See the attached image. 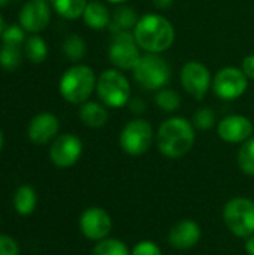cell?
<instances>
[{
	"label": "cell",
	"instance_id": "7402d4cb",
	"mask_svg": "<svg viewBox=\"0 0 254 255\" xmlns=\"http://www.w3.org/2000/svg\"><path fill=\"white\" fill-rule=\"evenodd\" d=\"M63 54L70 61H79L87 54V43L79 34H69L63 42Z\"/></svg>",
	"mask_w": 254,
	"mask_h": 255
},
{
	"label": "cell",
	"instance_id": "5bb4252c",
	"mask_svg": "<svg viewBox=\"0 0 254 255\" xmlns=\"http://www.w3.org/2000/svg\"><path fill=\"white\" fill-rule=\"evenodd\" d=\"M217 133L228 143H244L253 134V124L244 115H229L219 123Z\"/></svg>",
	"mask_w": 254,
	"mask_h": 255
},
{
	"label": "cell",
	"instance_id": "30bf717a",
	"mask_svg": "<svg viewBox=\"0 0 254 255\" xmlns=\"http://www.w3.org/2000/svg\"><path fill=\"white\" fill-rule=\"evenodd\" d=\"M181 84L193 99L202 100L210 87H213L211 73L205 64L199 61H189L181 70Z\"/></svg>",
	"mask_w": 254,
	"mask_h": 255
},
{
	"label": "cell",
	"instance_id": "44dd1931",
	"mask_svg": "<svg viewBox=\"0 0 254 255\" xmlns=\"http://www.w3.org/2000/svg\"><path fill=\"white\" fill-rule=\"evenodd\" d=\"M87 3V0H51L54 10L66 19H76L82 16Z\"/></svg>",
	"mask_w": 254,
	"mask_h": 255
},
{
	"label": "cell",
	"instance_id": "f35d334b",
	"mask_svg": "<svg viewBox=\"0 0 254 255\" xmlns=\"http://www.w3.org/2000/svg\"><path fill=\"white\" fill-rule=\"evenodd\" d=\"M108 1H111V3H124L127 0H108Z\"/></svg>",
	"mask_w": 254,
	"mask_h": 255
},
{
	"label": "cell",
	"instance_id": "ab89813d",
	"mask_svg": "<svg viewBox=\"0 0 254 255\" xmlns=\"http://www.w3.org/2000/svg\"><path fill=\"white\" fill-rule=\"evenodd\" d=\"M91 1H99V0H91Z\"/></svg>",
	"mask_w": 254,
	"mask_h": 255
},
{
	"label": "cell",
	"instance_id": "52a82bcc",
	"mask_svg": "<svg viewBox=\"0 0 254 255\" xmlns=\"http://www.w3.org/2000/svg\"><path fill=\"white\" fill-rule=\"evenodd\" d=\"M154 139L153 127L145 120H132L129 121L120 133V146L129 155L139 157L145 154Z\"/></svg>",
	"mask_w": 254,
	"mask_h": 255
},
{
	"label": "cell",
	"instance_id": "1f68e13d",
	"mask_svg": "<svg viewBox=\"0 0 254 255\" xmlns=\"http://www.w3.org/2000/svg\"><path fill=\"white\" fill-rule=\"evenodd\" d=\"M127 105H129L130 112L138 114V115L144 114V112H145V109H147V103H145L142 99H139V97H133V99H130Z\"/></svg>",
	"mask_w": 254,
	"mask_h": 255
},
{
	"label": "cell",
	"instance_id": "8d00e7d4",
	"mask_svg": "<svg viewBox=\"0 0 254 255\" xmlns=\"http://www.w3.org/2000/svg\"><path fill=\"white\" fill-rule=\"evenodd\" d=\"M3 30H4V25H3V18H1V15H0V36H1Z\"/></svg>",
	"mask_w": 254,
	"mask_h": 255
},
{
	"label": "cell",
	"instance_id": "603a6c76",
	"mask_svg": "<svg viewBox=\"0 0 254 255\" xmlns=\"http://www.w3.org/2000/svg\"><path fill=\"white\" fill-rule=\"evenodd\" d=\"M25 55L31 63H42L45 61L46 55H48V46L46 42L40 37V36H30L25 40Z\"/></svg>",
	"mask_w": 254,
	"mask_h": 255
},
{
	"label": "cell",
	"instance_id": "f1b7e54d",
	"mask_svg": "<svg viewBox=\"0 0 254 255\" xmlns=\"http://www.w3.org/2000/svg\"><path fill=\"white\" fill-rule=\"evenodd\" d=\"M1 40L6 45H13V46H19L25 37H24V28L21 25L12 24L9 27H6L1 33Z\"/></svg>",
	"mask_w": 254,
	"mask_h": 255
},
{
	"label": "cell",
	"instance_id": "484cf974",
	"mask_svg": "<svg viewBox=\"0 0 254 255\" xmlns=\"http://www.w3.org/2000/svg\"><path fill=\"white\" fill-rule=\"evenodd\" d=\"M21 64V52H19V46H13V45H6L3 43L0 46V66L4 70H15L18 69Z\"/></svg>",
	"mask_w": 254,
	"mask_h": 255
},
{
	"label": "cell",
	"instance_id": "8fae6325",
	"mask_svg": "<svg viewBox=\"0 0 254 255\" xmlns=\"http://www.w3.org/2000/svg\"><path fill=\"white\" fill-rule=\"evenodd\" d=\"M82 155V142L78 136L66 133L54 139L49 148L51 161L61 169L72 167Z\"/></svg>",
	"mask_w": 254,
	"mask_h": 255
},
{
	"label": "cell",
	"instance_id": "f546056e",
	"mask_svg": "<svg viewBox=\"0 0 254 255\" xmlns=\"http://www.w3.org/2000/svg\"><path fill=\"white\" fill-rule=\"evenodd\" d=\"M130 255H163L162 254V250L151 241H141L138 242Z\"/></svg>",
	"mask_w": 254,
	"mask_h": 255
},
{
	"label": "cell",
	"instance_id": "7a4b0ae2",
	"mask_svg": "<svg viewBox=\"0 0 254 255\" xmlns=\"http://www.w3.org/2000/svg\"><path fill=\"white\" fill-rule=\"evenodd\" d=\"M193 124L183 118L174 117L162 123L157 131V148L168 158H181L190 152L195 145Z\"/></svg>",
	"mask_w": 254,
	"mask_h": 255
},
{
	"label": "cell",
	"instance_id": "e0dca14e",
	"mask_svg": "<svg viewBox=\"0 0 254 255\" xmlns=\"http://www.w3.org/2000/svg\"><path fill=\"white\" fill-rule=\"evenodd\" d=\"M79 120L90 128H100L109 120V112L105 105L97 102H85L79 108Z\"/></svg>",
	"mask_w": 254,
	"mask_h": 255
},
{
	"label": "cell",
	"instance_id": "4fadbf2b",
	"mask_svg": "<svg viewBox=\"0 0 254 255\" xmlns=\"http://www.w3.org/2000/svg\"><path fill=\"white\" fill-rule=\"evenodd\" d=\"M18 19L25 31L39 33L51 21V7L45 0H28L22 4Z\"/></svg>",
	"mask_w": 254,
	"mask_h": 255
},
{
	"label": "cell",
	"instance_id": "2e32d148",
	"mask_svg": "<svg viewBox=\"0 0 254 255\" xmlns=\"http://www.w3.org/2000/svg\"><path fill=\"white\" fill-rule=\"evenodd\" d=\"M60 128L58 118L54 114L42 112L37 114L28 124V139L36 145H45L49 140H52Z\"/></svg>",
	"mask_w": 254,
	"mask_h": 255
},
{
	"label": "cell",
	"instance_id": "5b68a950",
	"mask_svg": "<svg viewBox=\"0 0 254 255\" xmlns=\"http://www.w3.org/2000/svg\"><path fill=\"white\" fill-rule=\"evenodd\" d=\"M223 221L228 230L247 239L254 235V202L247 197H234L223 208Z\"/></svg>",
	"mask_w": 254,
	"mask_h": 255
},
{
	"label": "cell",
	"instance_id": "4dcf8cb0",
	"mask_svg": "<svg viewBox=\"0 0 254 255\" xmlns=\"http://www.w3.org/2000/svg\"><path fill=\"white\" fill-rule=\"evenodd\" d=\"M19 247L10 236L0 235V255H18Z\"/></svg>",
	"mask_w": 254,
	"mask_h": 255
},
{
	"label": "cell",
	"instance_id": "9c48e42d",
	"mask_svg": "<svg viewBox=\"0 0 254 255\" xmlns=\"http://www.w3.org/2000/svg\"><path fill=\"white\" fill-rule=\"evenodd\" d=\"M249 85V78L238 67L229 66L223 67L213 79V90L216 96L222 100H237L240 99Z\"/></svg>",
	"mask_w": 254,
	"mask_h": 255
},
{
	"label": "cell",
	"instance_id": "7c38bea8",
	"mask_svg": "<svg viewBox=\"0 0 254 255\" xmlns=\"http://www.w3.org/2000/svg\"><path fill=\"white\" fill-rule=\"evenodd\" d=\"M81 233L90 241H103L112 230V220L109 214L97 206L88 208L81 214L79 218Z\"/></svg>",
	"mask_w": 254,
	"mask_h": 255
},
{
	"label": "cell",
	"instance_id": "3957f363",
	"mask_svg": "<svg viewBox=\"0 0 254 255\" xmlns=\"http://www.w3.org/2000/svg\"><path fill=\"white\" fill-rule=\"evenodd\" d=\"M96 84L97 79L90 66L75 64L63 73L58 84V91L66 102L82 105L94 91Z\"/></svg>",
	"mask_w": 254,
	"mask_h": 255
},
{
	"label": "cell",
	"instance_id": "74e56055",
	"mask_svg": "<svg viewBox=\"0 0 254 255\" xmlns=\"http://www.w3.org/2000/svg\"><path fill=\"white\" fill-rule=\"evenodd\" d=\"M10 0H0V7H3V6H6L7 3H9Z\"/></svg>",
	"mask_w": 254,
	"mask_h": 255
},
{
	"label": "cell",
	"instance_id": "9a60e30c",
	"mask_svg": "<svg viewBox=\"0 0 254 255\" xmlns=\"http://www.w3.org/2000/svg\"><path fill=\"white\" fill-rule=\"evenodd\" d=\"M202 238V230L199 224L193 220H181L172 226L168 233V242L174 250L186 251L199 244Z\"/></svg>",
	"mask_w": 254,
	"mask_h": 255
},
{
	"label": "cell",
	"instance_id": "ac0fdd59",
	"mask_svg": "<svg viewBox=\"0 0 254 255\" xmlns=\"http://www.w3.org/2000/svg\"><path fill=\"white\" fill-rule=\"evenodd\" d=\"M82 19L90 28L102 30V28L109 25L111 16H109L108 7L103 3H100V1H88L85 9H84Z\"/></svg>",
	"mask_w": 254,
	"mask_h": 255
},
{
	"label": "cell",
	"instance_id": "277c9868",
	"mask_svg": "<svg viewBox=\"0 0 254 255\" xmlns=\"http://www.w3.org/2000/svg\"><path fill=\"white\" fill-rule=\"evenodd\" d=\"M96 91L106 108H123L132 99L130 84L127 78L117 69H108L100 73L97 78Z\"/></svg>",
	"mask_w": 254,
	"mask_h": 255
},
{
	"label": "cell",
	"instance_id": "836d02e7",
	"mask_svg": "<svg viewBox=\"0 0 254 255\" xmlns=\"http://www.w3.org/2000/svg\"><path fill=\"white\" fill-rule=\"evenodd\" d=\"M172 3H174V0H153V4L157 9H168L172 6Z\"/></svg>",
	"mask_w": 254,
	"mask_h": 255
},
{
	"label": "cell",
	"instance_id": "d6a6232c",
	"mask_svg": "<svg viewBox=\"0 0 254 255\" xmlns=\"http://www.w3.org/2000/svg\"><path fill=\"white\" fill-rule=\"evenodd\" d=\"M241 70L244 72V75H246L249 79H254V54L247 55V57L243 60Z\"/></svg>",
	"mask_w": 254,
	"mask_h": 255
},
{
	"label": "cell",
	"instance_id": "6da1fadb",
	"mask_svg": "<svg viewBox=\"0 0 254 255\" xmlns=\"http://www.w3.org/2000/svg\"><path fill=\"white\" fill-rule=\"evenodd\" d=\"M135 39L145 52L162 54L169 49L175 40V30L169 19L159 13H147L139 18L135 30Z\"/></svg>",
	"mask_w": 254,
	"mask_h": 255
},
{
	"label": "cell",
	"instance_id": "cb8c5ba5",
	"mask_svg": "<svg viewBox=\"0 0 254 255\" xmlns=\"http://www.w3.org/2000/svg\"><path fill=\"white\" fill-rule=\"evenodd\" d=\"M91 255H130L127 245L120 239H103L99 241L93 248Z\"/></svg>",
	"mask_w": 254,
	"mask_h": 255
},
{
	"label": "cell",
	"instance_id": "4316f807",
	"mask_svg": "<svg viewBox=\"0 0 254 255\" xmlns=\"http://www.w3.org/2000/svg\"><path fill=\"white\" fill-rule=\"evenodd\" d=\"M156 103H157V106L162 111H165V112H174V111H177L180 108L181 97L172 88H162V90H159V93L156 96Z\"/></svg>",
	"mask_w": 254,
	"mask_h": 255
},
{
	"label": "cell",
	"instance_id": "d6986e66",
	"mask_svg": "<svg viewBox=\"0 0 254 255\" xmlns=\"http://www.w3.org/2000/svg\"><path fill=\"white\" fill-rule=\"evenodd\" d=\"M37 196L33 187L30 185H21L16 188L13 194V208L16 214L19 215H30L36 209Z\"/></svg>",
	"mask_w": 254,
	"mask_h": 255
},
{
	"label": "cell",
	"instance_id": "ffe728a7",
	"mask_svg": "<svg viewBox=\"0 0 254 255\" xmlns=\"http://www.w3.org/2000/svg\"><path fill=\"white\" fill-rule=\"evenodd\" d=\"M138 21H139V18H138L135 9H132L129 6H121L114 12L111 27L114 31H130V30H135Z\"/></svg>",
	"mask_w": 254,
	"mask_h": 255
},
{
	"label": "cell",
	"instance_id": "e575fe53",
	"mask_svg": "<svg viewBox=\"0 0 254 255\" xmlns=\"http://www.w3.org/2000/svg\"><path fill=\"white\" fill-rule=\"evenodd\" d=\"M246 251H247V254L249 255H254V235H252L250 238H247Z\"/></svg>",
	"mask_w": 254,
	"mask_h": 255
},
{
	"label": "cell",
	"instance_id": "83f0119b",
	"mask_svg": "<svg viewBox=\"0 0 254 255\" xmlns=\"http://www.w3.org/2000/svg\"><path fill=\"white\" fill-rule=\"evenodd\" d=\"M216 124V114L211 108H201L193 117V126L198 130H211Z\"/></svg>",
	"mask_w": 254,
	"mask_h": 255
},
{
	"label": "cell",
	"instance_id": "8992f818",
	"mask_svg": "<svg viewBox=\"0 0 254 255\" xmlns=\"http://www.w3.org/2000/svg\"><path fill=\"white\" fill-rule=\"evenodd\" d=\"M133 75L136 82L147 90L156 91L165 88L171 78L169 66L159 54L147 52L141 55L138 64L133 69Z\"/></svg>",
	"mask_w": 254,
	"mask_h": 255
},
{
	"label": "cell",
	"instance_id": "d590c367",
	"mask_svg": "<svg viewBox=\"0 0 254 255\" xmlns=\"http://www.w3.org/2000/svg\"><path fill=\"white\" fill-rule=\"evenodd\" d=\"M3 143H4V137H3V133H1V130H0V151H1V148H3Z\"/></svg>",
	"mask_w": 254,
	"mask_h": 255
},
{
	"label": "cell",
	"instance_id": "ba28073f",
	"mask_svg": "<svg viewBox=\"0 0 254 255\" xmlns=\"http://www.w3.org/2000/svg\"><path fill=\"white\" fill-rule=\"evenodd\" d=\"M141 58L139 45L130 31H118L109 46L111 63L121 70H133Z\"/></svg>",
	"mask_w": 254,
	"mask_h": 255
},
{
	"label": "cell",
	"instance_id": "d4e9b609",
	"mask_svg": "<svg viewBox=\"0 0 254 255\" xmlns=\"http://www.w3.org/2000/svg\"><path fill=\"white\" fill-rule=\"evenodd\" d=\"M238 166L246 175L254 176V137L241 145L238 151Z\"/></svg>",
	"mask_w": 254,
	"mask_h": 255
}]
</instances>
